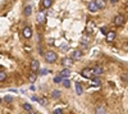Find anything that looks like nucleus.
<instances>
[{
  "label": "nucleus",
  "mask_w": 128,
  "mask_h": 114,
  "mask_svg": "<svg viewBox=\"0 0 128 114\" xmlns=\"http://www.w3.org/2000/svg\"><path fill=\"white\" fill-rule=\"evenodd\" d=\"M45 60L48 62V63H54V62H56V53H54V51H51V50H49V51H46L45 53Z\"/></svg>",
  "instance_id": "1"
},
{
  "label": "nucleus",
  "mask_w": 128,
  "mask_h": 114,
  "mask_svg": "<svg viewBox=\"0 0 128 114\" xmlns=\"http://www.w3.org/2000/svg\"><path fill=\"white\" fill-rule=\"evenodd\" d=\"M81 74H82V77H84V78H92V76H94L92 68H83V69L81 70Z\"/></svg>",
  "instance_id": "2"
},
{
  "label": "nucleus",
  "mask_w": 128,
  "mask_h": 114,
  "mask_svg": "<svg viewBox=\"0 0 128 114\" xmlns=\"http://www.w3.org/2000/svg\"><path fill=\"white\" fill-rule=\"evenodd\" d=\"M30 68L32 72H37L40 70V62L37 59H32L31 60V63H30Z\"/></svg>",
  "instance_id": "3"
},
{
  "label": "nucleus",
  "mask_w": 128,
  "mask_h": 114,
  "mask_svg": "<svg viewBox=\"0 0 128 114\" xmlns=\"http://www.w3.org/2000/svg\"><path fill=\"white\" fill-rule=\"evenodd\" d=\"M124 22H126V20H124V17L122 16V14H116L115 17H114V24L115 26H123L124 24Z\"/></svg>",
  "instance_id": "4"
},
{
  "label": "nucleus",
  "mask_w": 128,
  "mask_h": 114,
  "mask_svg": "<svg viewBox=\"0 0 128 114\" xmlns=\"http://www.w3.org/2000/svg\"><path fill=\"white\" fill-rule=\"evenodd\" d=\"M87 9L90 10L91 13H96V12H98V10H99V6L96 5L95 0H94V2H90V3H88V5H87Z\"/></svg>",
  "instance_id": "5"
},
{
  "label": "nucleus",
  "mask_w": 128,
  "mask_h": 114,
  "mask_svg": "<svg viewBox=\"0 0 128 114\" xmlns=\"http://www.w3.org/2000/svg\"><path fill=\"white\" fill-rule=\"evenodd\" d=\"M23 36H24L26 38H31V37H32V30H31L30 26H26V27L23 28Z\"/></svg>",
  "instance_id": "6"
},
{
  "label": "nucleus",
  "mask_w": 128,
  "mask_h": 114,
  "mask_svg": "<svg viewBox=\"0 0 128 114\" xmlns=\"http://www.w3.org/2000/svg\"><path fill=\"white\" fill-rule=\"evenodd\" d=\"M62 64L64 67H70L73 64V59L72 58H63L62 59Z\"/></svg>",
  "instance_id": "7"
},
{
  "label": "nucleus",
  "mask_w": 128,
  "mask_h": 114,
  "mask_svg": "<svg viewBox=\"0 0 128 114\" xmlns=\"http://www.w3.org/2000/svg\"><path fill=\"white\" fill-rule=\"evenodd\" d=\"M92 72H94V76H100V74H102L104 69H102V67H100V66H96V67L92 68Z\"/></svg>",
  "instance_id": "8"
},
{
  "label": "nucleus",
  "mask_w": 128,
  "mask_h": 114,
  "mask_svg": "<svg viewBox=\"0 0 128 114\" xmlns=\"http://www.w3.org/2000/svg\"><path fill=\"white\" fill-rule=\"evenodd\" d=\"M105 36H106V41H108V42H112V41L115 38V32L114 31H109Z\"/></svg>",
  "instance_id": "9"
},
{
  "label": "nucleus",
  "mask_w": 128,
  "mask_h": 114,
  "mask_svg": "<svg viewBox=\"0 0 128 114\" xmlns=\"http://www.w3.org/2000/svg\"><path fill=\"white\" fill-rule=\"evenodd\" d=\"M81 56H82V51L81 50H74L73 53H72V56L70 58L74 60V59H80Z\"/></svg>",
  "instance_id": "10"
},
{
  "label": "nucleus",
  "mask_w": 128,
  "mask_h": 114,
  "mask_svg": "<svg viewBox=\"0 0 128 114\" xmlns=\"http://www.w3.org/2000/svg\"><path fill=\"white\" fill-rule=\"evenodd\" d=\"M59 74H60L62 77H64V78H67V77H69V76H70V70H69L68 68H64Z\"/></svg>",
  "instance_id": "11"
},
{
  "label": "nucleus",
  "mask_w": 128,
  "mask_h": 114,
  "mask_svg": "<svg viewBox=\"0 0 128 114\" xmlns=\"http://www.w3.org/2000/svg\"><path fill=\"white\" fill-rule=\"evenodd\" d=\"M37 22L38 23H44L45 22V13L44 12H40L37 14Z\"/></svg>",
  "instance_id": "12"
},
{
  "label": "nucleus",
  "mask_w": 128,
  "mask_h": 114,
  "mask_svg": "<svg viewBox=\"0 0 128 114\" xmlns=\"http://www.w3.org/2000/svg\"><path fill=\"white\" fill-rule=\"evenodd\" d=\"M52 4V0H42V8L45 9H49Z\"/></svg>",
  "instance_id": "13"
},
{
  "label": "nucleus",
  "mask_w": 128,
  "mask_h": 114,
  "mask_svg": "<svg viewBox=\"0 0 128 114\" xmlns=\"http://www.w3.org/2000/svg\"><path fill=\"white\" fill-rule=\"evenodd\" d=\"M95 3H96V5L99 6V9H104V8L106 6L105 0H95Z\"/></svg>",
  "instance_id": "14"
},
{
  "label": "nucleus",
  "mask_w": 128,
  "mask_h": 114,
  "mask_svg": "<svg viewBox=\"0 0 128 114\" xmlns=\"http://www.w3.org/2000/svg\"><path fill=\"white\" fill-rule=\"evenodd\" d=\"M76 92H77V95H82V92H83L82 85L80 84V82H76Z\"/></svg>",
  "instance_id": "15"
},
{
  "label": "nucleus",
  "mask_w": 128,
  "mask_h": 114,
  "mask_svg": "<svg viewBox=\"0 0 128 114\" xmlns=\"http://www.w3.org/2000/svg\"><path fill=\"white\" fill-rule=\"evenodd\" d=\"M95 114H106V110L104 106H98L95 109Z\"/></svg>",
  "instance_id": "16"
},
{
  "label": "nucleus",
  "mask_w": 128,
  "mask_h": 114,
  "mask_svg": "<svg viewBox=\"0 0 128 114\" xmlns=\"http://www.w3.org/2000/svg\"><path fill=\"white\" fill-rule=\"evenodd\" d=\"M51 96H52V99H59L62 96V92L59 90H54V91L51 92Z\"/></svg>",
  "instance_id": "17"
},
{
  "label": "nucleus",
  "mask_w": 128,
  "mask_h": 114,
  "mask_svg": "<svg viewBox=\"0 0 128 114\" xmlns=\"http://www.w3.org/2000/svg\"><path fill=\"white\" fill-rule=\"evenodd\" d=\"M32 100H34V101H38L41 105H45V104H46V101H45V100H42V99L38 98V96H32Z\"/></svg>",
  "instance_id": "18"
},
{
  "label": "nucleus",
  "mask_w": 128,
  "mask_h": 114,
  "mask_svg": "<svg viewBox=\"0 0 128 114\" xmlns=\"http://www.w3.org/2000/svg\"><path fill=\"white\" fill-rule=\"evenodd\" d=\"M24 14H26V16H31V14H32V6H31V5H27V6L24 8Z\"/></svg>",
  "instance_id": "19"
},
{
  "label": "nucleus",
  "mask_w": 128,
  "mask_h": 114,
  "mask_svg": "<svg viewBox=\"0 0 128 114\" xmlns=\"http://www.w3.org/2000/svg\"><path fill=\"white\" fill-rule=\"evenodd\" d=\"M36 78H37V76L34 73V72H32V73L28 76V80H30V82H31V84H34V82L36 81Z\"/></svg>",
  "instance_id": "20"
},
{
  "label": "nucleus",
  "mask_w": 128,
  "mask_h": 114,
  "mask_svg": "<svg viewBox=\"0 0 128 114\" xmlns=\"http://www.w3.org/2000/svg\"><path fill=\"white\" fill-rule=\"evenodd\" d=\"M63 80H64V77H62L60 74H58L56 77H54V82H55V84H62Z\"/></svg>",
  "instance_id": "21"
},
{
  "label": "nucleus",
  "mask_w": 128,
  "mask_h": 114,
  "mask_svg": "<svg viewBox=\"0 0 128 114\" xmlns=\"http://www.w3.org/2000/svg\"><path fill=\"white\" fill-rule=\"evenodd\" d=\"M62 84H63V86H64V87H67V88H68V87H70V81H69L68 78H64Z\"/></svg>",
  "instance_id": "22"
},
{
  "label": "nucleus",
  "mask_w": 128,
  "mask_h": 114,
  "mask_svg": "<svg viewBox=\"0 0 128 114\" xmlns=\"http://www.w3.org/2000/svg\"><path fill=\"white\" fill-rule=\"evenodd\" d=\"M6 80V74H5V72L2 69V70H0V82H4Z\"/></svg>",
  "instance_id": "23"
},
{
  "label": "nucleus",
  "mask_w": 128,
  "mask_h": 114,
  "mask_svg": "<svg viewBox=\"0 0 128 114\" xmlns=\"http://www.w3.org/2000/svg\"><path fill=\"white\" fill-rule=\"evenodd\" d=\"M23 109L28 113V112H31V110H34V109H32V106L30 105V104H23Z\"/></svg>",
  "instance_id": "24"
},
{
  "label": "nucleus",
  "mask_w": 128,
  "mask_h": 114,
  "mask_svg": "<svg viewBox=\"0 0 128 114\" xmlns=\"http://www.w3.org/2000/svg\"><path fill=\"white\" fill-rule=\"evenodd\" d=\"M92 82H94V85H99V86H100V80H98V78H92Z\"/></svg>",
  "instance_id": "25"
},
{
  "label": "nucleus",
  "mask_w": 128,
  "mask_h": 114,
  "mask_svg": "<svg viewBox=\"0 0 128 114\" xmlns=\"http://www.w3.org/2000/svg\"><path fill=\"white\" fill-rule=\"evenodd\" d=\"M40 74H48V69H40Z\"/></svg>",
  "instance_id": "26"
},
{
  "label": "nucleus",
  "mask_w": 128,
  "mask_h": 114,
  "mask_svg": "<svg viewBox=\"0 0 128 114\" xmlns=\"http://www.w3.org/2000/svg\"><path fill=\"white\" fill-rule=\"evenodd\" d=\"M4 99H5V101H8V102H10V101H12V98H10V96H5Z\"/></svg>",
  "instance_id": "27"
},
{
  "label": "nucleus",
  "mask_w": 128,
  "mask_h": 114,
  "mask_svg": "<svg viewBox=\"0 0 128 114\" xmlns=\"http://www.w3.org/2000/svg\"><path fill=\"white\" fill-rule=\"evenodd\" d=\"M54 114H62V110L60 109H55L54 110Z\"/></svg>",
  "instance_id": "28"
},
{
  "label": "nucleus",
  "mask_w": 128,
  "mask_h": 114,
  "mask_svg": "<svg viewBox=\"0 0 128 114\" xmlns=\"http://www.w3.org/2000/svg\"><path fill=\"white\" fill-rule=\"evenodd\" d=\"M110 2H112L113 4H115V3H118V0H110Z\"/></svg>",
  "instance_id": "29"
},
{
  "label": "nucleus",
  "mask_w": 128,
  "mask_h": 114,
  "mask_svg": "<svg viewBox=\"0 0 128 114\" xmlns=\"http://www.w3.org/2000/svg\"><path fill=\"white\" fill-rule=\"evenodd\" d=\"M28 114H36V112H34V110H31V112H28Z\"/></svg>",
  "instance_id": "30"
},
{
  "label": "nucleus",
  "mask_w": 128,
  "mask_h": 114,
  "mask_svg": "<svg viewBox=\"0 0 128 114\" xmlns=\"http://www.w3.org/2000/svg\"><path fill=\"white\" fill-rule=\"evenodd\" d=\"M126 49H127V50H128V42H127V44H126Z\"/></svg>",
  "instance_id": "31"
}]
</instances>
